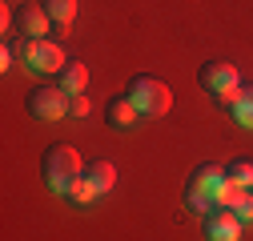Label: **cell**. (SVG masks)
<instances>
[{
  "label": "cell",
  "instance_id": "cell-18",
  "mask_svg": "<svg viewBox=\"0 0 253 241\" xmlns=\"http://www.w3.org/2000/svg\"><path fill=\"white\" fill-rule=\"evenodd\" d=\"M12 60H16V52H12V44L0 52V69H12Z\"/></svg>",
  "mask_w": 253,
  "mask_h": 241
},
{
  "label": "cell",
  "instance_id": "cell-10",
  "mask_svg": "<svg viewBox=\"0 0 253 241\" xmlns=\"http://www.w3.org/2000/svg\"><path fill=\"white\" fill-rule=\"evenodd\" d=\"M56 84L65 88L69 97H81L84 88H88V69L81 65V60H69V65H65V73H56Z\"/></svg>",
  "mask_w": 253,
  "mask_h": 241
},
{
  "label": "cell",
  "instance_id": "cell-8",
  "mask_svg": "<svg viewBox=\"0 0 253 241\" xmlns=\"http://www.w3.org/2000/svg\"><path fill=\"white\" fill-rule=\"evenodd\" d=\"M48 28H52V20H48V12L41 4H24L20 8V33H24V40H44Z\"/></svg>",
  "mask_w": 253,
  "mask_h": 241
},
{
  "label": "cell",
  "instance_id": "cell-2",
  "mask_svg": "<svg viewBox=\"0 0 253 241\" xmlns=\"http://www.w3.org/2000/svg\"><path fill=\"white\" fill-rule=\"evenodd\" d=\"M129 97L137 109H141V117H165L169 109H173V93H169V84L165 80H157V77H149V73H141V77H133L129 80Z\"/></svg>",
  "mask_w": 253,
  "mask_h": 241
},
{
  "label": "cell",
  "instance_id": "cell-1",
  "mask_svg": "<svg viewBox=\"0 0 253 241\" xmlns=\"http://www.w3.org/2000/svg\"><path fill=\"white\" fill-rule=\"evenodd\" d=\"M41 173H44V185L52 193H69V185L84 173V165H81V153L73 145H52L41 161Z\"/></svg>",
  "mask_w": 253,
  "mask_h": 241
},
{
  "label": "cell",
  "instance_id": "cell-15",
  "mask_svg": "<svg viewBox=\"0 0 253 241\" xmlns=\"http://www.w3.org/2000/svg\"><path fill=\"white\" fill-rule=\"evenodd\" d=\"M225 177L233 181V185H241V189H253V165H249V161H233V165H225Z\"/></svg>",
  "mask_w": 253,
  "mask_h": 241
},
{
  "label": "cell",
  "instance_id": "cell-4",
  "mask_svg": "<svg viewBox=\"0 0 253 241\" xmlns=\"http://www.w3.org/2000/svg\"><path fill=\"white\" fill-rule=\"evenodd\" d=\"M69 105H73V97L60 84H41V88L28 93V113H33L37 120H60L69 113Z\"/></svg>",
  "mask_w": 253,
  "mask_h": 241
},
{
  "label": "cell",
  "instance_id": "cell-3",
  "mask_svg": "<svg viewBox=\"0 0 253 241\" xmlns=\"http://www.w3.org/2000/svg\"><path fill=\"white\" fill-rule=\"evenodd\" d=\"M201 88L217 101V105H233L237 93H241V80H237V69L229 65V60H205L201 73H197Z\"/></svg>",
  "mask_w": 253,
  "mask_h": 241
},
{
  "label": "cell",
  "instance_id": "cell-5",
  "mask_svg": "<svg viewBox=\"0 0 253 241\" xmlns=\"http://www.w3.org/2000/svg\"><path fill=\"white\" fill-rule=\"evenodd\" d=\"M20 56H24V65L33 73H65V65H69L65 48L52 44V40H24Z\"/></svg>",
  "mask_w": 253,
  "mask_h": 241
},
{
  "label": "cell",
  "instance_id": "cell-6",
  "mask_svg": "<svg viewBox=\"0 0 253 241\" xmlns=\"http://www.w3.org/2000/svg\"><path fill=\"white\" fill-rule=\"evenodd\" d=\"M225 185H229V177H225V169H221V165H197L185 189H189V193L209 197V201H213V209H217V197H221V189H225Z\"/></svg>",
  "mask_w": 253,
  "mask_h": 241
},
{
  "label": "cell",
  "instance_id": "cell-17",
  "mask_svg": "<svg viewBox=\"0 0 253 241\" xmlns=\"http://www.w3.org/2000/svg\"><path fill=\"white\" fill-rule=\"evenodd\" d=\"M233 213H237V221L245 225V221H253V193H245V201L233 209Z\"/></svg>",
  "mask_w": 253,
  "mask_h": 241
},
{
  "label": "cell",
  "instance_id": "cell-9",
  "mask_svg": "<svg viewBox=\"0 0 253 241\" xmlns=\"http://www.w3.org/2000/svg\"><path fill=\"white\" fill-rule=\"evenodd\" d=\"M105 117H109V125H113V129H133V125H137V117H141V109H137L129 97H113L109 109H105Z\"/></svg>",
  "mask_w": 253,
  "mask_h": 241
},
{
  "label": "cell",
  "instance_id": "cell-7",
  "mask_svg": "<svg viewBox=\"0 0 253 241\" xmlns=\"http://www.w3.org/2000/svg\"><path fill=\"white\" fill-rule=\"evenodd\" d=\"M241 237V221L233 209H213L205 213V241H237Z\"/></svg>",
  "mask_w": 253,
  "mask_h": 241
},
{
  "label": "cell",
  "instance_id": "cell-14",
  "mask_svg": "<svg viewBox=\"0 0 253 241\" xmlns=\"http://www.w3.org/2000/svg\"><path fill=\"white\" fill-rule=\"evenodd\" d=\"M84 173L101 185V193H109V189L117 185V169H113L109 161H88V169H84Z\"/></svg>",
  "mask_w": 253,
  "mask_h": 241
},
{
  "label": "cell",
  "instance_id": "cell-13",
  "mask_svg": "<svg viewBox=\"0 0 253 241\" xmlns=\"http://www.w3.org/2000/svg\"><path fill=\"white\" fill-rule=\"evenodd\" d=\"M229 109H233V120H237L241 129H253V84H249V88H241L237 101H233Z\"/></svg>",
  "mask_w": 253,
  "mask_h": 241
},
{
  "label": "cell",
  "instance_id": "cell-11",
  "mask_svg": "<svg viewBox=\"0 0 253 241\" xmlns=\"http://www.w3.org/2000/svg\"><path fill=\"white\" fill-rule=\"evenodd\" d=\"M41 8L48 12V20L65 33V28H73V16H77V0H41Z\"/></svg>",
  "mask_w": 253,
  "mask_h": 241
},
{
  "label": "cell",
  "instance_id": "cell-19",
  "mask_svg": "<svg viewBox=\"0 0 253 241\" xmlns=\"http://www.w3.org/2000/svg\"><path fill=\"white\" fill-rule=\"evenodd\" d=\"M0 28H12V8H8V4L0 8Z\"/></svg>",
  "mask_w": 253,
  "mask_h": 241
},
{
  "label": "cell",
  "instance_id": "cell-12",
  "mask_svg": "<svg viewBox=\"0 0 253 241\" xmlns=\"http://www.w3.org/2000/svg\"><path fill=\"white\" fill-rule=\"evenodd\" d=\"M65 197H69L73 205H92V201L101 197V185H97V181H92L88 173H81L73 185H69V193H65Z\"/></svg>",
  "mask_w": 253,
  "mask_h": 241
},
{
  "label": "cell",
  "instance_id": "cell-16",
  "mask_svg": "<svg viewBox=\"0 0 253 241\" xmlns=\"http://www.w3.org/2000/svg\"><path fill=\"white\" fill-rule=\"evenodd\" d=\"M69 113H73V117H88V113H92V101H88V97L81 93V97H73V105H69Z\"/></svg>",
  "mask_w": 253,
  "mask_h": 241
}]
</instances>
